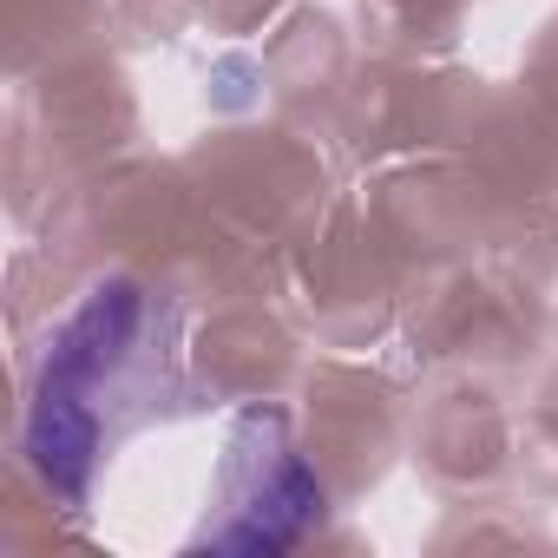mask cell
I'll list each match as a JSON object with an SVG mask.
<instances>
[{
	"instance_id": "6da1fadb",
	"label": "cell",
	"mask_w": 558,
	"mask_h": 558,
	"mask_svg": "<svg viewBox=\"0 0 558 558\" xmlns=\"http://www.w3.org/2000/svg\"><path fill=\"white\" fill-rule=\"evenodd\" d=\"M171 329L178 316L132 283H99L53 329L27 408V460L53 493L86 499L93 466L151 408L145 395L178 381Z\"/></svg>"
},
{
	"instance_id": "7a4b0ae2",
	"label": "cell",
	"mask_w": 558,
	"mask_h": 558,
	"mask_svg": "<svg viewBox=\"0 0 558 558\" xmlns=\"http://www.w3.org/2000/svg\"><path fill=\"white\" fill-rule=\"evenodd\" d=\"M217 506L223 519L197 532V545H217V551H283L323 519V480L290 447L283 414L250 408L236 421L217 473Z\"/></svg>"
}]
</instances>
